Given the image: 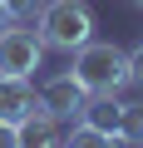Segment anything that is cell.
Segmentation results:
<instances>
[{
    "label": "cell",
    "mask_w": 143,
    "mask_h": 148,
    "mask_svg": "<svg viewBox=\"0 0 143 148\" xmlns=\"http://www.w3.org/2000/svg\"><path fill=\"white\" fill-rule=\"evenodd\" d=\"M128 84H138V89H143V45L128 54Z\"/></svg>",
    "instance_id": "10"
},
{
    "label": "cell",
    "mask_w": 143,
    "mask_h": 148,
    "mask_svg": "<svg viewBox=\"0 0 143 148\" xmlns=\"http://www.w3.org/2000/svg\"><path fill=\"white\" fill-rule=\"evenodd\" d=\"M69 74L94 94H118L128 84V54L118 45H104V40H89L84 49H74V64H69Z\"/></svg>",
    "instance_id": "2"
},
{
    "label": "cell",
    "mask_w": 143,
    "mask_h": 148,
    "mask_svg": "<svg viewBox=\"0 0 143 148\" xmlns=\"http://www.w3.org/2000/svg\"><path fill=\"white\" fill-rule=\"evenodd\" d=\"M138 148H143V138H138Z\"/></svg>",
    "instance_id": "14"
},
{
    "label": "cell",
    "mask_w": 143,
    "mask_h": 148,
    "mask_svg": "<svg viewBox=\"0 0 143 148\" xmlns=\"http://www.w3.org/2000/svg\"><path fill=\"white\" fill-rule=\"evenodd\" d=\"M0 148H20V138H15V128H10V123H0Z\"/></svg>",
    "instance_id": "11"
},
{
    "label": "cell",
    "mask_w": 143,
    "mask_h": 148,
    "mask_svg": "<svg viewBox=\"0 0 143 148\" xmlns=\"http://www.w3.org/2000/svg\"><path fill=\"white\" fill-rule=\"evenodd\" d=\"M35 69H44V40L30 30V20H5L0 25V74L30 79Z\"/></svg>",
    "instance_id": "3"
},
{
    "label": "cell",
    "mask_w": 143,
    "mask_h": 148,
    "mask_svg": "<svg viewBox=\"0 0 143 148\" xmlns=\"http://www.w3.org/2000/svg\"><path fill=\"white\" fill-rule=\"evenodd\" d=\"M20 148H64V133H59V119L49 109H35L20 128H15Z\"/></svg>",
    "instance_id": "6"
},
{
    "label": "cell",
    "mask_w": 143,
    "mask_h": 148,
    "mask_svg": "<svg viewBox=\"0 0 143 148\" xmlns=\"http://www.w3.org/2000/svg\"><path fill=\"white\" fill-rule=\"evenodd\" d=\"M143 138V104H123V119H118V143H133L138 148Z\"/></svg>",
    "instance_id": "8"
},
{
    "label": "cell",
    "mask_w": 143,
    "mask_h": 148,
    "mask_svg": "<svg viewBox=\"0 0 143 148\" xmlns=\"http://www.w3.org/2000/svg\"><path fill=\"white\" fill-rule=\"evenodd\" d=\"M35 109H44L40 94H35V84L30 79H15V74H0V123L20 128Z\"/></svg>",
    "instance_id": "5"
},
{
    "label": "cell",
    "mask_w": 143,
    "mask_h": 148,
    "mask_svg": "<svg viewBox=\"0 0 143 148\" xmlns=\"http://www.w3.org/2000/svg\"><path fill=\"white\" fill-rule=\"evenodd\" d=\"M133 5H138V10H143V0H133Z\"/></svg>",
    "instance_id": "13"
},
{
    "label": "cell",
    "mask_w": 143,
    "mask_h": 148,
    "mask_svg": "<svg viewBox=\"0 0 143 148\" xmlns=\"http://www.w3.org/2000/svg\"><path fill=\"white\" fill-rule=\"evenodd\" d=\"M114 143H118L114 133H104V128H94V123H84V119L64 133V148H114Z\"/></svg>",
    "instance_id": "7"
},
{
    "label": "cell",
    "mask_w": 143,
    "mask_h": 148,
    "mask_svg": "<svg viewBox=\"0 0 143 148\" xmlns=\"http://www.w3.org/2000/svg\"><path fill=\"white\" fill-rule=\"evenodd\" d=\"M35 30L44 40V49H64L74 54L94 40V10L84 0H44V10L35 15Z\"/></svg>",
    "instance_id": "1"
},
{
    "label": "cell",
    "mask_w": 143,
    "mask_h": 148,
    "mask_svg": "<svg viewBox=\"0 0 143 148\" xmlns=\"http://www.w3.org/2000/svg\"><path fill=\"white\" fill-rule=\"evenodd\" d=\"M40 104L64 123V119H84V104H89V89L74 79V74H54V79L40 89Z\"/></svg>",
    "instance_id": "4"
},
{
    "label": "cell",
    "mask_w": 143,
    "mask_h": 148,
    "mask_svg": "<svg viewBox=\"0 0 143 148\" xmlns=\"http://www.w3.org/2000/svg\"><path fill=\"white\" fill-rule=\"evenodd\" d=\"M0 25H5V10H0Z\"/></svg>",
    "instance_id": "12"
},
{
    "label": "cell",
    "mask_w": 143,
    "mask_h": 148,
    "mask_svg": "<svg viewBox=\"0 0 143 148\" xmlns=\"http://www.w3.org/2000/svg\"><path fill=\"white\" fill-rule=\"evenodd\" d=\"M0 10H5V20H35L40 0H0Z\"/></svg>",
    "instance_id": "9"
}]
</instances>
